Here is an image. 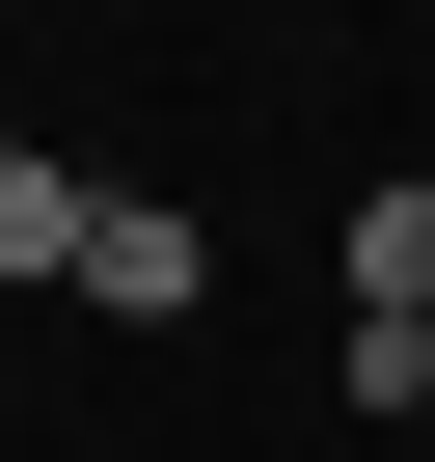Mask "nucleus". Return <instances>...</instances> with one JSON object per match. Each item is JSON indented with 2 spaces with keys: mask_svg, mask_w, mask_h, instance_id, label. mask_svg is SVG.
I'll return each mask as SVG.
<instances>
[{
  "mask_svg": "<svg viewBox=\"0 0 435 462\" xmlns=\"http://www.w3.org/2000/svg\"><path fill=\"white\" fill-rule=\"evenodd\" d=\"M190 273H218V245H190L163 190H109V217H82V327H190Z\"/></svg>",
  "mask_w": 435,
  "mask_h": 462,
  "instance_id": "nucleus-1",
  "label": "nucleus"
},
{
  "mask_svg": "<svg viewBox=\"0 0 435 462\" xmlns=\"http://www.w3.org/2000/svg\"><path fill=\"white\" fill-rule=\"evenodd\" d=\"M82 217H109V190H82L55 136H0V273H28V300H82Z\"/></svg>",
  "mask_w": 435,
  "mask_h": 462,
  "instance_id": "nucleus-2",
  "label": "nucleus"
},
{
  "mask_svg": "<svg viewBox=\"0 0 435 462\" xmlns=\"http://www.w3.org/2000/svg\"><path fill=\"white\" fill-rule=\"evenodd\" d=\"M354 327H435V163L354 190Z\"/></svg>",
  "mask_w": 435,
  "mask_h": 462,
  "instance_id": "nucleus-3",
  "label": "nucleus"
}]
</instances>
